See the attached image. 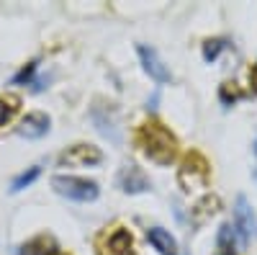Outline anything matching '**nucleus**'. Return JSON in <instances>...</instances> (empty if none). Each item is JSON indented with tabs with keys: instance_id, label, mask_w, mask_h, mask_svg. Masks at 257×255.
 Masks as SVG:
<instances>
[{
	"instance_id": "nucleus-7",
	"label": "nucleus",
	"mask_w": 257,
	"mask_h": 255,
	"mask_svg": "<svg viewBox=\"0 0 257 255\" xmlns=\"http://www.w3.org/2000/svg\"><path fill=\"white\" fill-rule=\"evenodd\" d=\"M190 176V183L185 186V191L196 188V186H203L208 181V162L198 155V152H190L185 160H183V167H180V181H185Z\"/></svg>"
},
{
	"instance_id": "nucleus-15",
	"label": "nucleus",
	"mask_w": 257,
	"mask_h": 255,
	"mask_svg": "<svg viewBox=\"0 0 257 255\" xmlns=\"http://www.w3.org/2000/svg\"><path fill=\"white\" fill-rule=\"evenodd\" d=\"M234 242H237V232L231 224H224L219 232V250L221 252H234Z\"/></svg>"
},
{
	"instance_id": "nucleus-18",
	"label": "nucleus",
	"mask_w": 257,
	"mask_h": 255,
	"mask_svg": "<svg viewBox=\"0 0 257 255\" xmlns=\"http://www.w3.org/2000/svg\"><path fill=\"white\" fill-rule=\"evenodd\" d=\"M249 88H252V93L257 96V62H254L252 70H249Z\"/></svg>"
},
{
	"instance_id": "nucleus-1",
	"label": "nucleus",
	"mask_w": 257,
	"mask_h": 255,
	"mask_svg": "<svg viewBox=\"0 0 257 255\" xmlns=\"http://www.w3.org/2000/svg\"><path fill=\"white\" fill-rule=\"evenodd\" d=\"M137 144L142 147L144 157H149V162L155 165H173L175 155H178V139L170 134V129H165L162 124L149 121L137 132Z\"/></svg>"
},
{
	"instance_id": "nucleus-19",
	"label": "nucleus",
	"mask_w": 257,
	"mask_h": 255,
	"mask_svg": "<svg viewBox=\"0 0 257 255\" xmlns=\"http://www.w3.org/2000/svg\"><path fill=\"white\" fill-rule=\"evenodd\" d=\"M219 255H234V252H219Z\"/></svg>"
},
{
	"instance_id": "nucleus-16",
	"label": "nucleus",
	"mask_w": 257,
	"mask_h": 255,
	"mask_svg": "<svg viewBox=\"0 0 257 255\" xmlns=\"http://www.w3.org/2000/svg\"><path fill=\"white\" fill-rule=\"evenodd\" d=\"M219 98H221L224 106H234V103L242 98V93L237 91V85H234V82H224L221 91H219Z\"/></svg>"
},
{
	"instance_id": "nucleus-2",
	"label": "nucleus",
	"mask_w": 257,
	"mask_h": 255,
	"mask_svg": "<svg viewBox=\"0 0 257 255\" xmlns=\"http://www.w3.org/2000/svg\"><path fill=\"white\" fill-rule=\"evenodd\" d=\"M52 188L62 199H70L77 204H93L100 196V186L90 178H82V176H54Z\"/></svg>"
},
{
	"instance_id": "nucleus-4",
	"label": "nucleus",
	"mask_w": 257,
	"mask_h": 255,
	"mask_svg": "<svg viewBox=\"0 0 257 255\" xmlns=\"http://www.w3.org/2000/svg\"><path fill=\"white\" fill-rule=\"evenodd\" d=\"M100 162H103V152L98 150L95 144H85V142L67 147V150L59 155V165L62 167L64 165L67 167H95Z\"/></svg>"
},
{
	"instance_id": "nucleus-5",
	"label": "nucleus",
	"mask_w": 257,
	"mask_h": 255,
	"mask_svg": "<svg viewBox=\"0 0 257 255\" xmlns=\"http://www.w3.org/2000/svg\"><path fill=\"white\" fill-rule=\"evenodd\" d=\"M137 54H139V59H142V67H144V72H147L149 77H152L155 82L165 85V82L173 80V75H170L167 65L160 59V54H157V49H155V47L137 44Z\"/></svg>"
},
{
	"instance_id": "nucleus-10",
	"label": "nucleus",
	"mask_w": 257,
	"mask_h": 255,
	"mask_svg": "<svg viewBox=\"0 0 257 255\" xmlns=\"http://www.w3.org/2000/svg\"><path fill=\"white\" fill-rule=\"evenodd\" d=\"M59 250L57 240L52 235H36L34 240L21 245V252L18 255H54Z\"/></svg>"
},
{
	"instance_id": "nucleus-20",
	"label": "nucleus",
	"mask_w": 257,
	"mask_h": 255,
	"mask_svg": "<svg viewBox=\"0 0 257 255\" xmlns=\"http://www.w3.org/2000/svg\"><path fill=\"white\" fill-rule=\"evenodd\" d=\"M254 155H257V142H254Z\"/></svg>"
},
{
	"instance_id": "nucleus-12",
	"label": "nucleus",
	"mask_w": 257,
	"mask_h": 255,
	"mask_svg": "<svg viewBox=\"0 0 257 255\" xmlns=\"http://www.w3.org/2000/svg\"><path fill=\"white\" fill-rule=\"evenodd\" d=\"M36 70H39V62H29V65L21 70L16 77H13V85H34V91H41L44 85H41L34 75H36Z\"/></svg>"
},
{
	"instance_id": "nucleus-8",
	"label": "nucleus",
	"mask_w": 257,
	"mask_h": 255,
	"mask_svg": "<svg viewBox=\"0 0 257 255\" xmlns=\"http://www.w3.org/2000/svg\"><path fill=\"white\" fill-rule=\"evenodd\" d=\"M49 126H52V119L44 111H34V114H26V119L21 121L18 134L26 139H41L44 134H49Z\"/></svg>"
},
{
	"instance_id": "nucleus-9",
	"label": "nucleus",
	"mask_w": 257,
	"mask_h": 255,
	"mask_svg": "<svg viewBox=\"0 0 257 255\" xmlns=\"http://www.w3.org/2000/svg\"><path fill=\"white\" fill-rule=\"evenodd\" d=\"M147 240H149V245H152L160 255H180L175 237L170 235L167 229H162V227H149L147 229Z\"/></svg>"
},
{
	"instance_id": "nucleus-3",
	"label": "nucleus",
	"mask_w": 257,
	"mask_h": 255,
	"mask_svg": "<svg viewBox=\"0 0 257 255\" xmlns=\"http://www.w3.org/2000/svg\"><path fill=\"white\" fill-rule=\"evenodd\" d=\"M231 227L237 232L242 245H247L257 237V217H254V211L244 196H237V201H234V224Z\"/></svg>"
},
{
	"instance_id": "nucleus-6",
	"label": "nucleus",
	"mask_w": 257,
	"mask_h": 255,
	"mask_svg": "<svg viewBox=\"0 0 257 255\" xmlns=\"http://www.w3.org/2000/svg\"><path fill=\"white\" fill-rule=\"evenodd\" d=\"M118 188L123 194H147L152 188V183H149L147 173L139 165H123L118 173Z\"/></svg>"
},
{
	"instance_id": "nucleus-17",
	"label": "nucleus",
	"mask_w": 257,
	"mask_h": 255,
	"mask_svg": "<svg viewBox=\"0 0 257 255\" xmlns=\"http://www.w3.org/2000/svg\"><path fill=\"white\" fill-rule=\"evenodd\" d=\"M13 111H16V106H13V101H6V98H0V126H3V124H8V121H11Z\"/></svg>"
},
{
	"instance_id": "nucleus-11",
	"label": "nucleus",
	"mask_w": 257,
	"mask_h": 255,
	"mask_svg": "<svg viewBox=\"0 0 257 255\" xmlns=\"http://www.w3.org/2000/svg\"><path fill=\"white\" fill-rule=\"evenodd\" d=\"M108 247L113 255H126L132 252V235H128L126 229H116L113 235L108 237Z\"/></svg>"
},
{
	"instance_id": "nucleus-13",
	"label": "nucleus",
	"mask_w": 257,
	"mask_h": 255,
	"mask_svg": "<svg viewBox=\"0 0 257 255\" xmlns=\"http://www.w3.org/2000/svg\"><path fill=\"white\" fill-rule=\"evenodd\" d=\"M39 176H41V167H39V165L29 167L26 173H21V176H16V178H13V183H11V191H13V194H18V191L29 188V186H31V183H34Z\"/></svg>"
},
{
	"instance_id": "nucleus-14",
	"label": "nucleus",
	"mask_w": 257,
	"mask_h": 255,
	"mask_svg": "<svg viewBox=\"0 0 257 255\" xmlns=\"http://www.w3.org/2000/svg\"><path fill=\"white\" fill-rule=\"evenodd\" d=\"M224 49H226V41L224 39H206L203 41V59L206 62H213Z\"/></svg>"
}]
</instances>
